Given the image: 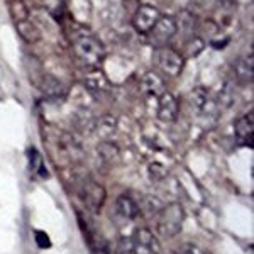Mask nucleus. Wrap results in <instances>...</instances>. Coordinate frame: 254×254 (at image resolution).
I'll list each match as a JSON object with an SVG mask.
<instances>
[{
	"label": "nucleus",
	"instance_id": "15",
	"mask_svg": "<svg viewBox=\"0 0 254 254\" xmlns=\"http://www.w3.org/2000/svg\"><path fill=\"white\" fill-rule=\"evenodd\" d=\"M87 239H88L90 249H92V254H110L109 244L102 239L100 234H95V232L87 231Z\"/></svg>",
	"mask_w": 254,
	"mask_h": 254
},
{
	"label": "nucleus",
	"instance_id": "24",
	"mask_svg": "<svg viewBox=\"0 0 254 254\" xmlns=\"http://www.w3.org/2000/svg\"><path fill=\"white\" fill-rule=\"evenodd\" d=\"M149 173H151V178L153 180H159V178H163L165 176V168H163L161 165H151L149 166Z\"/></svg>",
	"mask_w": 254,
	"mask_h": 254
},
{
	"label": "nucleus",
	"instance_id": "13",
	"mask_svg": "<svg viewBox=\"0 0 254 254\" xmlns=\"http://www.w3.org/2000/svg\"><path fill=\"white\" fill-rule=\"evenodd\" d=\"M85 85H87L88 90H93V92H107L110 88L109 78L104 75L102 69H93L92 73H88L85 76Z\"/></svg>",
	"mask_w": 254,
	"mask_h": 254
},
{
	"label": "nucleus",
	"instance_id": "23",
	"mask_svg": "<svg viewBox=\"0 0 254 254\" xmlns=\"http://www.w3.org/2000/svg\"><path fill=\"white\" fill-rule=\"evenodd\" d=\"M39 168H43V165H41V154L32 147V149H29V170L38 171Z\"/></svg>",
	"mask_w": 254,
	"mask_h": 254
},
{
	"label": "nucleus",
	"instance_id": "17",
	"mask_svg": "<svg viewBox=\"0 0 254 254\" xmlns=\"http://www.w3.org/2000/svg\"><path fill=\"white\" fill-rule=\"evenodd\" d=\"M98 153H100V158L105 159L107 163H114L119 158V149L110 142H102L100 147H98Z\"/></svg>",
	"mask_w": 254,
	"mask_h": 254
},
{
	"label": "nucleus",
	"instance_id": "4",
	"mask_svg": "<svg viewBox=\"0 0 254 254\" xmlns=\"http://www.w3.org/2000/svg\"><path fill=\"white\" fill-rule=\"evenodd\" d=\"M154 64L158 66L159 71L166 76H178L185 66V58L175 51L173 48H158L156 55H154Z\"/></svg>",
	"mask_w": 254,
	"mask_h": 254
},
{
	"label": "nucleus",
	"instance_id": "1",
	"mask_svg": "<svg viewBox=\"0 0 254 254\" xmlns=\"http://www.w3.org/2000/svg\"><path fill=\"white\" fill-rule=\"evenodd\" d=\"M119 254H163L158 237L149 229H136L119 243Z\"/></svg>",
	"mask_w": 254,
	"mask_h": 254
},
{
	"label": "nucleus",
	"instance_id": "19",
	"mask_svg": "<svg viewBox=\"0 0 254 254\" xmlns=\"http://www.w3.org/2000/svg\"><path fill=\"white\" fill-rule=\"evenodd\" d=\"M114 130H116V121L112 117H102L97 124V134H100L102 137L110 136Z\"/></svg>",
	"mask_w": 254,
	"mask_h": 254
},
{
	"label": "nucleus",
	"instance_id": "16",
	"mask_svg": "<svg viewBox=\"0 0 254 254\" xmlns=\"http://www.w3.org/2000/svg\"><path fill=\"white\" fill-rule=\"evenodd\" d=\"M43 92L46 93L48 97H64V93H66V88H64V85L61 83V81L55 80V78H46L43 85Z\"/></svg>",
	"mask_w": 254,
	"mask_h": 254
},
{
	"label": "nucleus",
	"instance_id": "20",
	"mask_svg": "<svg viewBox=\"0 0 254 254\" xmlns=\"http://www.w3.org/2000/svg\"><path fill=\"white\" fill-rule=\"evenodd\" d=\"M202 51H203V41L200 38H191L190 43H188V46H187V56H188V58H191V56L195 58V56H198Z\"/></svg>",
	"mask_w": 254,
	"mask_h": 254
},
{
	"label": "nucleus",
	"instance_id": "6",
	"mask_svg": "<svg viewBox=\"0 0 254 254\" xmlns=\"http://www.w3.org/2000/svg\"><path fill=\"white\" fill-rule=\"evenodd\" d=\"M159 17H161V14H159L156 7L149 5V3H142V5L137 7L136 14H134L132 26L141 34H149V31L154 27V24L158 22Z\"/></svg>",
	"mask_w": 254,
	"mask_h": 254
},
{
	"label": "nucleus",
	"instance_id": "12",
	"mask_svg": "<svg viewBox=\"0 0 254 254\" xmlns=\"http://www.w3.org/2000/svg\"><path fill=\"white\" fill-rule=\"evenodd\" d=\"M141 88H142V92L151 97H159L163 92H166L165 81H163L161 76L156 75V73H147L141 81Z\"/></svg>",
	"mask_w": 254,
	"mask_h": 254
},
{
	"label": "nucleus",
	"instance_id": "9",
	"mask_svg": "<svg viewBox=\"0 0 254 254\" xmlns=\"http://www.w3.org/2000/svg\"><path fill=\"white\" fill-rule=\"evenodd\" d=\"M234 132H236V139L239 141V144L253 146V134H254V116H253V112H248L246 116L237 119Z\"/></svg>",
	"mask_w": 254,
	"mask_h": 254
},
{
	"label": "nucleus",
	"instance_id": "8",
	"mask_svg": "<svg viewBox=\"0 0 254 254\" xmlns=\"http://www.w3.org/2000/svg\"><path fill=\"white\" fill-rule=\"evenodd\" d=\"M178 100L173 93L170 92H163L158 97V117L161 122H175L178 117Z\"/></svg>",
	"mask_w": 254,
	"mask_h": 254
},
{
	"label": "nucleus",
	"instance_id": "21",
	"mask_svg": "<svg viewBox=\"0 0 254 254\" xmlns=\"http://www.w3.org/2000/svg\"><path fill=\"white\" fill-rule=\"evenodd\" d=\"M178 254H208L205 249L200 248L198 244L193 243H185L178 248Z\"/></svg>",
	"mask_w": 254,
	"mask_h": 254
},
{
	"label": "nucleus",
	"instance_id": "18",
	"mask_svg": "<svg viewBox=\"0 0 254 254\" xmlns=\"http://www.w3.org/2000/svg\"><path fill=\"white\" fill-rule=\"evenodd\" d=\"M190 98H191V105H193L196 110H203L208 104V95L203 88H195L193 92H191Z\"/></svg>",
	"mask_w": 254,
	"mask_h": 254
},
{
	"label": "nucleus",
	"instance_id": "2",
	"mask_svg": "<svg viewBox=\"0 0 254 254\" xmlns=\"http://www.w3.org/2000/svg\"><path fill=\"white\" fill-rule=\"evenodd\" d=\"M183 222H185V210L180 203H168L163 205L158 215V232L163 237H175L178 236V232L182 231Z\"/></svg>",
	"mask_w": 254,
	"mask_h": 254
},
{
	"label": "nucleus",
	"instance_id": "5",
	"mask_svg": "<svg viewBox=\"0 0 254 254\" xmlns=\"http://www.w3.org/2000/svg\"><path fill=\"white\" fill-rule=\"evenodd\" d=\"M178 32L176 27V19L171 15H161L158 19V22L154 24V27L149 31V43L154 48H165L171 39L175 38V34Z\"/></svg>",
	"mask_w": 254,
	"mask_h": 254
},
{
	"label": "nucleus",
	"instance_id": "7",
	"mask_svg": "<svg viewBox=\"0 0 254 254\" xmlns=\"http://www.w3.org/2000/svg\"><path fill=\"white\" fill-rule=\"evenodd\" d=\"M81 196L83 202L92 212H100V208L104 207L105 198H107V191L100 183L93 182V180H87L81 185Z\"/></svg>",
	"mask_w": 254,
	"mask_h": 254
},
{
	"label": "nucleus",
	"instance_id": "14",
	"mask_svg": "<svg viewBox=\"0 0 254 254\" xmlns=\"http://www.w3.org/2000/svg\"><path fill=\"white\" fill-rule=\"evenodd\" d=\"M15 27H17V32H19L20 38L24 41H27V43H36V41H39V38H41L39 29L31 22L29 17L17 20V22H15Z\"/></svg>",
	"mask_w": 254,
	"mask_h": 254
},
{
	"label": "nucleus",
	"instance_id": "11",
	"mask_svg": "<svg viewBox=\"0 0 254 254\" xmlns=\"http://www.w3.org/2000/svg\"><path fill=\"white\" fill-rule=\"evenodd\" d=\"M253 51H249V55L243 56L236 61L234 64V75L241 83H251L253 81Z\"/></svg>",
	"mask_w": 254,
	"mask_h": 254
},
{
	"label": "nucleus",
	"instance_id": "3",
	"mask_svg": "<svg viewBox=\"0 0 254 254\" xmlns=\"http://www.w3.org/2000/svg\"><path fill=\"white\" fill-rule=\"evenodd\" d=\"M73 51L80 60V63L87 64V66H97L105 56L104 44L93 36H80L78 39H75Z\"/></svg>",
	"mask_w": 254,
	"mask_h": 254
},
{
	"label": "nucleus",
	"instance_id": "22",
	"mask_svg": "<svg viewBox=\"0 0 254 254\" xmlns=\"http://www.w3.org/2000/svg\"><path fill=\"white\" fill-rule=\"evenodd\" d=\"M34 239H36V244H38V248H41V249L51 248V239H49V236L44 231H36L34 232Z\"/></svg>",
	"mask_w": 254,
	"mask_h": 254
},
{
	"label": "nucleus",
	"instance_id": "10",
	"mask_svg": "<svg viewBox=\"0 0 254 254\" xmlns=\"http://www.w3.org/2000/svg\"><path fill=\"white\" fill-rule=\"evenodd\" d=\"M116 212H117V215H121L124 220H134L141 214V207H139V203L130 195L122 193L116 200Z\"/></svg>",
	"mask_w": 254,
	"mask_h": 254
}]
</instances>
